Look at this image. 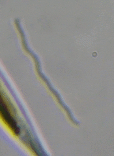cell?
<instances>
[{
  "label": "cell",
  "instance_id": "cell-1",
  "mask_svg": "<svg viewBox=\"0 0 114 156\" xmlns=\"http://www.w3.org/2000/svg\"><path fill=\"white\" fill-rule=\"evenodd\" d=\"M1 112L3 118L5 119V120H6L7 124L11 126V128L14 132L18 134L20 131V129L17 126V122L14 120V119L11 116V115H10L7 107L4 104L2 99L1 100Z\"/></svg>",
  "mask_w": 114,
  "mask_h": 156
}]
</instances>
